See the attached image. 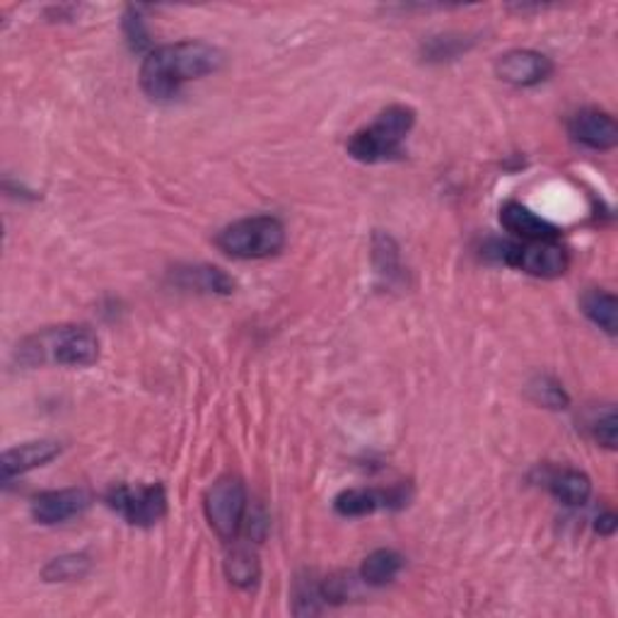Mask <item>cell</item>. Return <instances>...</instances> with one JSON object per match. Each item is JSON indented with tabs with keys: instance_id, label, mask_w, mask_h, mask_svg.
I'll use <instances>...</instances> for the list:
<instances>
[{
	"instance_id": "1",
	"label": "cell",
	"mask_w": 618,
	"mask_h": 618,
	"mask_svg": "<svg viewBox=\"0 0 618 618\" xmlns=\"http://www.w3.org/2000/svg\"><path fill=\"white\" fill-rule=\"evenodd\" d=\"M220 49L206 42H179L153 49L140 65V87L153 99H172L184 83L216 73Z\"/></svg>"
},
{
	"instance_id": "2",
	"label": "cell",
	"mask_w": 618,
	"mask_h": 618,
	"mask_svg": "<svg viewBox=\"0 0 618 618\" xmlns=\"http://www.w3.org/2000/svg\"><path fill=\"white\" fill-rule=\"evenodd\" d=\"M413 124V109L394 104V107L385 109L375 118L373 126L358 130V134L348 140V155L367 165L399 160V157H404L401 143L411 134Z\"/></svg>"
},
{
	"instance_id": "3",
	"label": "cell",
	"mask_w": 618,
	"mask_h": 618,
	"mask_svg": "<svg viewBox=\"0 0 618 618\" xmlns=\"http://www.w3.org/2000/svg\"><path fill=\"white\" fill-rule=\"evenodd\" d=\"M22 353L30 363L54 360L59 365L87 367L99 358V338L87 326H61L30 338Z\"/></svg>"
},
{
	"instance_id": "4",
	"label": "cell",
	"mask_w": 618,
	"mask_h": 618,
	"mask_svg": "<svg viewBox=\"0 0 618 618\" xmlns=\"http://www.w3.org/2000/svg\"><path fill=\"white\" fill-rule=\"evenodd\" d=\"M216 244L232 259H269L285 247V228L273 216L244 218L222 230Z\"/></svg>"
},
{
	"instance_id": "5",
	"label": "cell",
	"mask_w": 618,
	"mask_h": 618,
	"mask_svg": "<svg viewBox=\"0 0 618 618\" xmlns=\"http://www.w3.org/2000/svg\"><path fill=\"white\" fill-rule=\"evenodd\" d=\"M495 256L507 266L520 269L536 279H558L568 271V252L556 240L542 242H495Z\"/></svg>"
},
{
	"instance_id": "6",
	"label": "cell",
	"mask_w": 618,
	"mask_h": 618,
	"mask_svg": "<svg viewBox=\"0 0 618 618\" xmlns=\"http://www.w3.org/2000/svg\"><path fill=\"white\" fill-rule=\"evenodd\" d=\"M206 517L220 538L237 542V536L247 530L249 517L247 491L242 481L220 479L213 483V489L206 493Z\"/></svg>"
},
{
	"instance_id": "7",
	"label": "cell",
	"mask_w": 618,
	"mask_h": 618,
	"mask_svg": "<svg viewBox=\"0 0 618 618\" xmlns=\"http://www.w3.org/2000/svg\"><path fill=\"white\" fill-rule=\"evenodd\" d=\"M107 503L128 524L136 527H153L167 512V495L163 485H114L107 495Z\"/></svg>"
},
{
	"instance_id": "8",
	"label": "cell",
	"mask_w": 618,
	"mask_h": 618,
	"mask_svg": "<svg viewBox=\"0 0 618 618\" xmlns=\"http://www.w3.org/2000/svg\"><path fill=\"white\" fill-rule=\"evenodd\" d=\"M551 73H554L551 59L532 49L507 51V54L495 61V75L501 77L503 83L515 87H534L548 81Z\"/></svg>"
},
{
	"instance_id": "9",
	"label": "cell",
	"mask_w": 618,
	"mask_h": 618,
	"mask_svg": "<svg viewBox=\"0 0 618 618\" xmlns=\"http://www.w3.org/2000/svg\"><path fill=\"white\" fill-rule=\"evenodd\" d=\"M92 505V495L83 489H63L46 491L32 501V517L39 524H61L73 520Z\"/></svg>"
},
{
	"instance_id": "10",
	"label": "cell",
	"mask_w": 618,
	"mask_h": 618,
	"mask_svg": "<svg viewBox=\"0 0 618 618\" xmlns=\"http://www.w3.org/2000/svg\"><path fill=\"white\" fill-rule=\"evenodd\" d=\"M570 136L589 150H611L618 143V126L609 114L583 109L573 116Z\"/></svg>"
},
{
	"instance_id": "11",
	"label": "cell",
	"mask_w": 618,
	"mask_h": 618,
	"mask_svg": "<svg viewBox=\"0 0 618 618\" xmlns=\"http://www.w3.org/2000/svg\"><path fill=\"white\" fill-rule=\"evenodd\" d=\"M409 495L404 489L375 491V489H350L336 497V512L344 517H365L385 507H404Z\"/></svg>"
},
{
	"instance_id": "12",
	"label": "cell",
	"mask_w": 618,
	"mask_h": 618,
	"mask_svg": "<svg viewBox=\"0 0 618 618\" xmlns=\"http://www.w3.org/2000/svg\"><path fill=\"white\" fill-rule=\"evenodd\" d=\"M501 222L503 228L512 234H517L522 242H542V240H558L561 230L554 222L536 216L527 206L510 201L501 208Z\"/></svg>"
},
{
	"instance_id": "13",
	"label": "cell",
	"mask_w": 618,
	"mask_h": 618,
	"mask_svg": "<svg viewBox=\"0 0 618 618\" xmlns=\"http://www.w3.org/2000/svg\"><path fill=\"white\" fill-rule=\"evenodd\" d=\"M59 454H61V444L56 440H34V442H24L20 447H12V450H8L3 459H0L3 481H10L32 469L44 467Z\"/></svg>"
},
{
	"instance_id": "14",
	"label": "cell",
	"mask_w": 618,
	"mask_h": 618,
	"mask_svg": "<svg viewBox=\"0 0 618 618\" xmlns=\"http://www.w3.org/2000/svg\"><path fill=\"white\" fill-rule=\"evenodd\" d=\"M175 281L187 291H199L210 295H230L234 293V281L226 271L216 266H187L175 271Z\"/></svg>"
},
{
	"instance_id": "15",
	"label": "cell",
	"mask_w": 618,
	"mask_h": 618,
	"mask_svg": "<svg viewBox=\"0 0 618 618\" xmlns=\"http://www.w3.org/2000/svg\"><path fill=\"white\" fill-rule=\"evenodd\" d=\"M548 491L554 493L558 503L568 505V507H580L589 501L591 483L585 473L575 471V469H563L548 479Z\"/></svg>"
},
{
	"instance_id": "16",
	"label": "cell",
	"mask_w": 618,
	"mask_h": 618,
	"mask_svg": "<svg viewBox=\"0 0 618 618\" xmlns=\"http://www.w3.org/2000/svg\"><path fill=\"white\" fill-rule=\"evenodd\" d=\"M401 568H404V558L397 554V551L379 548V551H375V554H370L363 561L360 577H363V583H367V585L383 587V585L391 583L394 577L401 573Z\"/></svg>"
},
{
	"instance_id": "17",
	"label": "cell",
	"mask_w": 618,
	"mask_h": 618,
	"mask_svg": "<svg viewBox=\"0 0 618 618\" xmlns=\"http://www.w3.org/2000/svg\"><path fill=\"white\" fill-rule=\"evenodd\" d=\"M226 573L234 587H240V589L256 587L259 577H261V565H259L254 551L247 546L232 548L226 558Z\"/></svg>"
},
{
	"instance_id": "18",
	"label": "cell",
	"mask_w": 618,
	"mask_h": 618,
	"mask_svg": "<svg viewBox=\"0 0 618 618\" xmlns=\"http://www.w3.org/2000/svg\"><path fill=\"white\" fill-rule=\"evenodd\" d=\"M583 312L587 314V320L595 322L599 328H604L607 334H616L618 326V302L611 293L604 291H589L583 295Z\"/></svg>"
},
{
	"instance_id": "19",
	"label": "cell",
	"mask_w": 618,
	"mask_h": 618,
	"mask_svg": "<svg viewBox=\"0 0 618 618\" xmlns=\"http://www.w3.org/2000/svg\"><path fill=\"white\" fill-rule=\"evenodd\" d=\"M90 573V558L85 554H65L51 561L44 568V580L46 583H69V580H81Z\"/></svg>"
},
{
	"instance_id": "20",
	"label": "cell",
	"mask_w": 618,
	"mask_h": 618,
	"mask_svg": "<svg viewBox=\"0 0 618 618\" xmlns=\"http://www.w3.org/2000/svg\"><path fill=\"white\" fill-rule=\"evenodd\" d=\"M530 391L534 401L548 406V409H565V406H568V394H565L556 379L551 377H536L530 385Z\"/></svg>"
},
{
	"instance_id": "21",
	"label": "cell",
	"mask_w": 618,
	"mask_h": 618,
	"mask_svg": "<svg viewBox=\"0 0 618 618\" xmlns=\"http://www.w3.org/2000/svg\"><path fill=\"white\" fill-rule=\"evenodd\" d=\"M124 30H126V39H128L130 49L140 51L143 46L150 44L148 42V30H146V24H143V18L138 15L136 8H128L126 18H124Z\"/></svg>"
},
{
	"instance_id": "22",
	"label": "cell",
	"mask_w": 618,
	"mask_h": 618,
	"mask_svg": "<svg viewBox=\"0 0 618 618\" xmlns=\"http://www.w3.org/2000/svg\"><path fill=\"white\" fill-rule=\"evenodd\" d=\"M591 430H595V438L599 440V444H607L609 450H614V447H616V432H618L614 409H609L607 413L599 416L595 420V426H591Z\"/></svg>"
},
{
	"instance_id": "23",
	"label": "cell",
	"mask_w": 618,
	"mask_h": 618,
	"mask_svg": "<svg viewBox=\"0 0 618 618\" xmlns=\"http://www.w3.org/2000/svg\"><path fill=\"white\" fill-rule=\"evenodd\" d=\"M597 532L604 536H611L616 532V515L614 512H604L597 517Z\"/></svg>"
}]
</instances>
